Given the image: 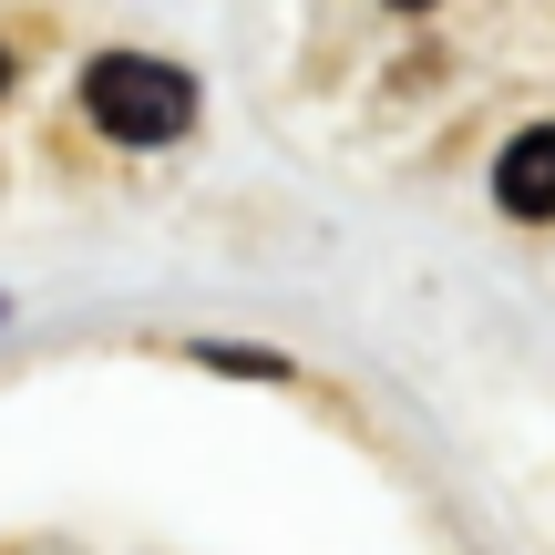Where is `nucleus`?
<instances>
[{
	"label": "nucleus",
	"mask_w": 555,
	"mask_h": 555,
	"mask_svg": "<svg viewBox=\"0 0 555 555\" xmlns=\"http://www.w3.org/2000/svg\"><path fill=\"white\" fill-rule=\"evenodd\" d=\"M494 206L515 227H545L555 217V124H525V134L494 155Z\"/></svg>",
	"instance_id": "obj_2"
},
{
	"label": "nucleus",
	"mask_w": 555,
	"mask_h": 555,
	"mask_svg": "<svg viewBox=\"0 0 555 555\" xmlns=\"http://www.w3.org/2000/svg\"><path fill=\"white\" fill-rule=\"evenodd\" d=\"M82 114L114 144H176L185 124H196V73H176V62H155V52H103L93 73H82Z\"/></svg>",
	"instance_id": "obj_1"
},
{
	"label": "nucleus",
	"mask_w": 555,
	"mask_h": 555,
	"mask_svg": "<svg viewBox=\"0 0 555 555\" xmlns=\"http://www.w3.org/2000/svg\"><path fill=\"white\" fill-rule=\"evenodd\" d=\"M391 11H433V0H391Z\"/></svg>",
	"instance_id": "obj_5"
},
{
	"label": "nucleus",
	"mask_w": 555,
	"mask_h": 555,
	"mask_svg": "<svg viewBox=\"0 0 555 555\" xmlns=\"http://www.w3.org/2000/svg\"><path fill=\"white\" fill-rule=\"evenodd\" d=\"M196 360H206V371H237V380H288L278 350H237V339H196Z\"/></svg>",
	"instance_id": "obj_3"
},
{
	"label": "nucleus",
	"mask_w": 555,
	"mask_h": 555,
	"mask_svg": "<svg viewBox=\"0 0 555 555\" xmlns=\"http://www.w3.org/2000/svg\"><path fill=\"white\" fill-rule=\"evenodd\" d=\"M0 93H11V52H0Z\"/></svg>",
	"instance_id": "obj_4"
}]
</instances>
